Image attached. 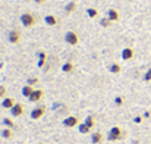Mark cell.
I'll list each match as a JSON object with an SVG mask.
<instances>
[{"label":"cell","mask_w":151,"mask_h":144,"mask_svg":"<svg viewBox=\"0 0 151 144\" xmlns=\"http://www.w3.org/2000/svg\"><path fill=\"white\" fill-rule=\"evenodd\" d=\"M21 22H22V25H24L25 28H31V27L35 25L37 18H35L34 13H31V12H25V13L21 15Z\"/></svg>","instance_id":"6da1fadb"},{"label":"cell","mask_w":151,"mask_h":144,"mask_svg":"<svg viewBox=\"0 0 151 144\" xmlns=\"http://www.w3.org/2000/svg\"><path fill=\"white\" fill-rule=\"evenodd\" d=\"M122 137H123V131H122L120 127H113V128H110V131H109V134H107V140H109V141H117V140H120Z\"/></svg>","instance_id":"7a4b0ae2"},{"label":"cell","mask_w":151,"mask_h":144,"mask_svg":"<svg viewBox=\"0 0 151 144\" xmlns=\"http://www.w3.org/2000/svg\"><path fill=\"white\" fill-rule=\"evenodd\" d=\"M65 41L69 44V46H76L79 43V37L75 31H68L65 34Z\"/></svg>","instance_id":"3957f363"},{"label":"cell","mask_w":151,"mask_h":144,"mask_svg":"<svg viewBox=\"0 0 151 144\" xmlns=\"http://www.w3.org/2000/svg\"><path fill=\"white\" fill-rule=\"evenodd\" d=\"M62 124H63V127H66V128H73V127H78V125H79V119H78V116L70 115V116L65 118V119L62 121Z\"/></svg>","instance_id":"277c9868"},{"label":"cell","mask_w":151,"mask_h":144,"mask_svg":"<svg viewBox=\"0 0 151 144\" xmlns=\"http://www.w3.org/2000/svg\"><path fill=\"white\" fill-rule=\"evenodd\" d=\"M46 113V107L44 106H35L32 110H31V119L37 121V119H41Z\"/></svg>","instance_id":"5b68a950"},{"label":"cell","mask_w":151,"mask_h":144,"mask_svg":"<svg viewBox=\"0 0 151 144\" xmlns=\"http://www.w3.org/2000/svg\"><path fill=\"white\" fill-rule=\"evenodd\" d=\"M7 40L10 44H18L21 41V33L18 30H12L9 31V35H7Z\"/></svg>","instance_id":"8992f818"},{"label":"cell","mask_w":151,"mask_h":144,"mask_svg":"<svg viewBox=\"0 0 151 144\" xmlns=\"http://www.w3.org/2000/svg\"><path fill=\"white\" fill-rule=\"evenodd\" d=\"M24 110H25L24 104H22V103H16V104L10 109V115H12L13 118H19V116L24 115Z\"/></svg>","instance_id":"52a82bcc"},{"label":"cell","mask_w":151,"mask_h":144,"mask_svg":"<svg viewBox=\"0 0 151 144\" xmlns=\"http://www.w3.org/2000/svg\"><path fill=\"white\" fill-rule=\"evenodd\" d=\"M16 104V101H15V98L13 97H4V98H1V107L3 109H7V110H10L13 106Z\"/></svg>","instance_id":"ba28073f"},{"label":"cell","mask_w":151,"mask_h":144,"mask_svg":"<svg viewBox=\"0 0 151 144\" xmlns=\"http://www.w3.org/2000/svg\"><path fill=\"white\" fill-rule=\"evenodd\" d=\"M43 96H44V91H43V90H40V88H37V90H34V93L29 96L28 100H29L31 103H38V101L43 98Z\"/></svg>","instance_id":"9c48e42d"},{"label":"cell","mask_w":151,"mask_h":144,"mask_svg":"<svg viewBox=\"0 0 151 144\" xmlns=\"http://www.w3.org/2000/svg\"><path fill=\"white\" fill-rule=\"evenodd\" d=\"M120 56H122V59H123V60H131V59H134L135 51H134V48L132 47H125L123 50H122Z\"/></svg>","instance_id":"30bf717a"},{"label":"cell","mask_w":151,"mask_h":144,"mask_svg":"<svg viewBox=\"0 0 151 144\" xmlns=\"http://www.w3.org/2000/svg\"><path fill=\"white\" fill-rule=\"evenodd\" d=\"M103 140H104L103 132H100V131H94V132H91V143L93 144H101L103 143Z\"/></svg>","instance_id":"8fae6325"},{"label":"cell","mask_w":151,"mask_h":144,"mask_svg":"<svg viewBox=\"0 0 151 144\" xmlns=\"http://www.w3.org/2000/svg\"><path fill=\"white\" fill-rule=\"evenodd\" d=\"M44 22L49 25V27H54V25H57V16L56 15H53V13H50V15H46L44 16Z\"/></svg>","instance_id":"7c38bea8"},{"label":"cell","mask_w":151,"mask_h":144,"mask_svg":"<svg viewBox=\"0 0 151 144\" xmlns=\"http://www.w3.org/2000/svg\"><path fill=\"white\" fill-rule=\"evenodd\" d=\"M107 18H109L111 22H116V21H119L120 15H119V12H117L116 9H109V10H107Z\"/></svg>","instance_id":"4fadbf2b"},{"label":"cell","mask_w":151,"mask_h":144,"mask_svg":"<svg viewBox=\"0 0 151 144\" xmlns=\"http://www.w3.org/2000/svg\"><path fill=\"white\" fill-rule=\"evenodd\" d=\"M73 62H70V60H68V62H65L63 65H62V72H65V74H70V72H73Z\"/></svg>","instance_id":"5bb4252c"},{"label":"cell","mask_w":151,"mask_h":144,"mask_svg":"<svg viewBox=\"0 0 151 144\" xmlns=\"http://www.w3.org/2000/svg\"><path fill=\"white\" fill-rule=\"evenodd\" d=\"M34 90H35V88H34L32 85L27 84V85H24V87H22V96L27 97V98H29V96L34 93Z\"/></svg>","instance_id":"9a60e30c"},{"label":"cell","mask_w":151,"mask_h":144,"mask_svg":"<svg viewBox=\"0 0 151 144\" xmlns=\"http://www.w3.org/2000/svg\"><path fill=\"white\" fill-rule=\"evenodd\" d=\"M109 72H110V74H114V75H116V74H120V72H122V66H120L119 63H116V62H114V63H110V65H109Z\"/></svg>","instance_id":"2e32d148"},{"label":"cell","mask_w":151,"mask_h":144,"mask_svg":"<svg viewBox=\"0 0 151 144\" xmlns=\"http://www.w3.org/2000/svg\"><path fill=\"white\" fill-rule=\"evenodd\" d=\"M0 135H1V138H4V140H10V138L13 137V130H12V128H3L1 132H0Z\"/></svg>","instance_id":"e0dca14e"},{"label":"cell","mask_w":151,"mask_h":144,"mask_svg":"<svg viewBox=\"0 0 151 144\" xmlns=\"http://www.w3.org/2000/svg\"><path fill=\"white\" fill-rule=\"evenodd\" d=\"M76 7H78V4H76L75 1H69V3L65 6V12H66V13H73V12L76 10Z\"/></svg>","instance_id":"ac0fdd59"},{"label":"cell","mask_w":151,"mask_h":144,"mask_svg":"<svg viewBox=\"0 0 151 144\" xmlns=\"http://www.w3.org/2000/svg\"><path fill=\"white\" fill-rule=\"evenodd\" d=\"M87 15H88V18L94 19V18L99 16V9H96V7H88V9H87Z\"/></svg>","instance_id":"d6986e66"},{"label":"cell","mask_w":151,"mask_h":144,"mask_svg":"<svg viewBox=\"0 0 151 144\" xmlns=\"http://www.w3.org/2000/svg\"><path fill=\"white\" fill-rule=\"evenodd\" d=\"M46 59H47V54H46V51H40V53H38V66H40V68H43V66H44V63H46Z\"/></svg>","instance_id":"ffe728a7"},{"label":"cell","mask_w":151,"mask_h":144,"mask_svg":"<svg viewBox=\"0 0 151 144\" xmlns=\"http://www.w3.org/2000/svg\"><path fill=\"white\" fill-rule=\"evenodd\" d=\"M84 124L93 130V128H94V125H96V119H94V116H93V115L87 116V118H85V121H84Z\"/></svg>","instance_id":"44dd1931"},{"label":"cell","mask_w":151,"mask_h":144,"mask_svg":"<svg viewBox=\"0 0 151 144\" xmlns=\"http://www.w3.org/2000/svg\"><path fill=\"white\" fill-rule=\"evenodd\" d=\"M1 122H3V125H4L6 128H12V130L15 128V122H13V119H12V118H3V121H1Z\"/></svg>","instance_id":"7402d4cb"},{"label":"cell","mask_w":151,"mask_h":144,"mask_svg":"<svg viewBox=\"0 0 151 144\" xmlns=\"http://www.w3.org/2000/svg\"><path fill=\"white\" fill-rule=\"evenodd\" d=\"M78 130H79V132H81V134H90V132H91V128H90V127H87L84 122L78 125Z\"/></svg>","instance_id":"603a6c76"},{"label":"cell","mask_w":151,"mask_h":144,"mask_svg":"<svg viewBox=\"0 0 151 144\" xmlns=\"http://www.w3.org/2000/svg\"><path fill=\"white\" fill-rule=\"evenodd\" d=\"M100 25L103 27V28H109L110 25H111V21L107 18V16H104V18H101V21H100Z\"/></svg>","instance_id":"cb8c5ba5"},{"label":"cell","mask_w":151,"mask_h":144,"mask_svg":"<svg viewBox=\"0 0 151 144\" xmlns=\"http://www.w3.org/2000/svg\"><path fill=\"white\" fill-rule=\"evenodd\" d=\"M27 84H29V85H35V84H38V78L37 77H31V78H28V81H27Z\"/></svg>","instance_id":"d4e9b609"},{"label":"cell","mask_w":151,"mask_h":144,"mask_svg":"<svg viewBox=\"0 0 151 144\" xmlns=\"http://www.w3.org/2000/svg\"><path fill=\"white\" fill-rule=\"evenodd\" d=\"M114 104H116V106H122V104H123V97L122 96L114 97Z\"/></svg>","instance_id":"484cf974"},{"label":"cell","mask_w":151,"mask_h":144,"mask_svg":"<svg viewBox=\"0 0 151 144\" xmlns=\"http://www.w3.org/2000/svg\"><path fill=\"white\" fill-rule=\"evenodd\" d=\"M6 93H7L6 85H0V98H4V97H6Z\"/></svg>","instance_id":"4316f807"},{"label":"cell","mask_w":151,"mask_h":144,"mask_svg":"<svg viewBox=\"0 0 151 144\" xmlns=\"http://www.w3.org/2000/svg\"><path fill=\"white\" fill-rule=\"evenodd\" d=\"M144 81L145 82H151V68L144 74Z\"/></svg>","instance_id":"83f0119b"},{"label":"cell","mask_w":151,"mask_h":144,"mask_svg":"<svg viewBox=\"0 0 151 144\" xmlns=\"http://www.w3.org/2000/svg\"><path fill=\"white\" fill-rule=\"evenodd\" d=\"M134 121H135V124H141V121H142V118H141V116H137V118H135Z\"/></svg>","instance_id":"f1b7e54d"},{"label":"cell","mask_w":151,"mask_h":144,"mask_svg":"<svg viewBox=\"0 0 151 144\" xmlns=\"http://www.w3.org/2000/svg\"><path fill=\"white\" fill-rule=\"evenodd\" d=\"M34 1H35V3H37V4H41V3H44V1H46V0H34Z\"/></svg>","instance_id":"f546056e"},{"label":"cell","mask_w":151,"mask_h":144,"mask_svg":"<svg viewBox=\"0 0 151 144\" xmlns=\"http://www.w3.org/2000/svg\"><path fill=\"white\" fill-rule=\"evenodd\" d=\"M150 116H151L150 112H145V113H144V118H150Z\"/></svg>","instance_id":"4dcf8cb0"}]
</instances>
